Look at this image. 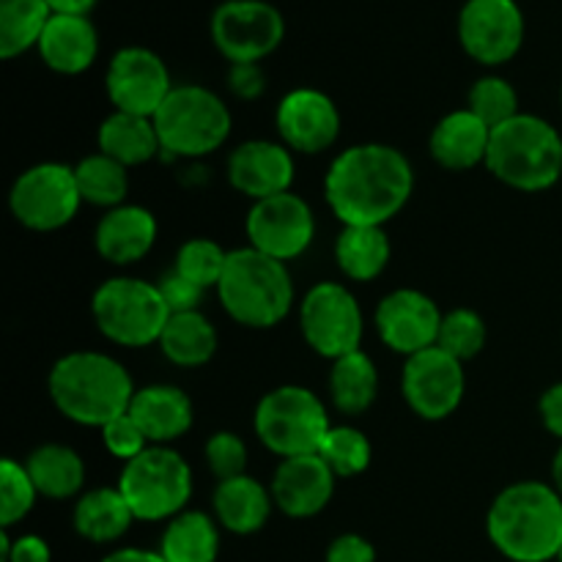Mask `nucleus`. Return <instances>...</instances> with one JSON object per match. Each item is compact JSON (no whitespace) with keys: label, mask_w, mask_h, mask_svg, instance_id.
Instances as JSON below:
<instances>
[{"label":"nucleus","mask_w":562,"mask_h":562,"mask_svg":"<svg viewBox=\"0 0 562 562\" xmlns=\"http://www.w3.org/2000/svg\"><path fill=\"white\" fill-rule=\"evenodd\" d=\"M415 192V170L387 143H357L333 159L324 179L329 209L344 225H387Z\"/></svg>","instance_id":"1"},{"label":"nucleus","mask_w":562,"mask_h":562,"mask_svg":"<svg viewBox=\"0 0 562 562\" xmlns=\"http://www.w3.org/2000/svg\"><path fill=\"white\" fill-rule=\"evenodd\" d=\"M488 541L510 562L558 560L562 549V494L543 481H519L494 497Z\"/></svg>","instance_id":"2"},{"label":"nucleus","mask_w":562,"mask_h":562,"mask_svg":"<svg viewBox=\"0 0 562 562\" xmlns=\"http://www.w3.org/2000/svg\"><path fill=\"white\" fill-rule=\"evenodd\" d=\"M49 398L66 420L104 428L126 415L135 398L130 371L102 351H71L60 357L47 376Z\"/></svg>","instance_id":"3"},{"label":"nucleus","mask_w":562,"mask_h":562,"mask_svg":"<svg viewBox=\"0 0 562 562\" xmlns=\"http://www.w3.org/2000/svg\"><path fill=\"white\" fill-rule=\"evenodd\" d=\"M217 294L220 305L236 324L250 329H272L291 313L294 280L283 261L247 245L228 252Z\"/></svg>","instance_id":"4"},{"label":"nucleus","mask_w":562,"mask_h":562,"mask_svg":"<svg viewBox=\"0 0 562 562\" xmlns=\"http://www.w3.org/2000/svg\"><path fill=\"white\" fill-rule=\"evenodd\" d=\"M486 168L510 190H552L562 179V135L541 115L519 113L492 130Z\"/></svg>","instance_id":"5"},{"label":"nucleus","mask_w":562,"mask_h":562,"mask_svg":"<svg viewBox=\"0 0 562 562\" xmlns=\"http://www.w3.org/2000/svg\"><path fill=\"white\" fill-rule=\"evenodd\" d=\"M154 126L168 157L201 159L228 140L234 119L220 93L206 86L184 82L165 99L154 115Z\"/></svg>","instance_id":"6"},{"label":"nucleus","mask_w":562,"mask_h":562,"mask_svg":"<svg viewBox=\"0 0 562 562\" xmlns=\"http://www.w3.org/2000/svg\"><path fill=\"white\" fill-rule=\"evenodd\" d=\"M91 316L110 344L146 349L159 344L170 311L157 283L140 278H110L93 291Z\"/></svg>","instance_id":"7"},{"label":"nucleus","mask_w":562,"mask_h":562,"mask_svg":"<svg viewBox=\"0 0 562 562\" xmlns=\"http://www.w3.org/2000/svg\"><path fill=\"white\" fill-rule=\"evenodd\" d=\"M119 492L137 521H170L184 514L190 503L192 470L173 448L151 445L137 459L126 461Z\"/></svg>","instance_id":"8"},{"label":"nucleus","mask_w":562,"mask_h":562,"mask_svg":"<svg viewBox=\"0 0 562 562\" xmlns=\"http://www.w3.org/2000/svg\"><path fill=\"white\" fill-rule=\"evenodd\" d=\"M256 437L280 459L311 456L322 450L329 426L324 401L302 384H283L263 395L252 417Z\"/></svg>","instance_id":"9"},{"label":"nucleus","mask_w":562,"mask_h":562,"mask_svg":"<svg viewBox=\"0 0 562 562\" xmlns=\"http://www.w3.org/2000/svg\"><path fill=\"white\" fill-rule=\"evenodd\" d=\"M82 195L75 168L64 162H38L22 170L9 192V209L20 225L38 234L66 228L77 217Z\"/></svg>","instance_id":"10"},{"label":"nucleus","mask_w":562,"mask_h":562,"mask_svg":"<svg viewBox=\"0 0 562 562\" xmlns=\"http://www.w3.org/2000/svg\"><path fill=\"white\" fill-rule=\"evenodd\" d=\"M302 338L324 360H340V357L360 351L362 335H366V316L357 296L344 283L313 285L300 305Z\"/></svg>","instance_id":"11"},{"label":"nucleus","mask_w":562,"mask_h":562,"mask_svg":"<svg viewBox=\"0 0 562 562\" xmlns=\"http://www.w3.org/2000/svg\"><path fill=\"white\" fill-rule=\"evenodd\" d=\"M209 33L228 64H261L285 38V20L267 0H223L214 9Z\"/></svg>","instance_id":"12"},{"label":"nucleus","mask_w":562,"mask_h":562,"mask_svg":"<svg viewBox=\"0 0 562 562\" xmlns=\"http://www.w3.org/2000/svg\"><path fill=\"white\" fill-rule=\"evenodd\" d=\"M525 11L516 0H467L459 14V42L472 60L503 66L525 44Z\"/></svg>","instance_id":"13"},{"label":"nucleus","mask_w":562,"mask_h":562,"mask_svg":"<svg viewBox=\"0 0 562 562\" xmlns=\"http://www.w3.org/2000/svg\"><path fill=\"white\" fill-rule=\"evenodd\" d=\"M401 393L420 420H448L459 409L467 393L464 362L450 357L439 346L406 357Z\"/></svg>","instance_id":"14"},{"label":"nucleus","mask_w":562,"mask_h":562,"mask_svg":"<svg viewBox=\"0 0 562 562\" xmlns=\"http://www.w3.org/2000/svg\"><path fill=\"white\" fill-rule=\"evenodd\" d=\"M245 228L250 247L283 263L307 252L316 239V217L311 203L296 192H283L252 203Z\"/></svg>","instance_id":"15"},{"label":"nucleus","mask_w":562,"mask_h":562,"mask_svg":"<svg viewBox=\"0 0 562 562\" xmlns=\"http://www.w3.org/2000/svg\"><path fill=\"white\" fill-rule=\"evenodd\" d=\"M104 86H108V97L115 110L146 115V119L157 115V110L176 88L165 60L154 49L137 47V44L121 47L110 58Z\"/></svg>","instance_id":"16"},{"label":"nucleus","mask_w":562,"mask_h":562,"mask_svg":"<svg viewBox=\"0 0 562 562\" xmlns=\"http://www.w3.org/2000/svg\"><path fill=\"white\" fill-rule=\"evenodd\" d=\"M442 318L445 313L428 294L417 289H395L379 302L373 322L390 351L412 357L437 346Z\"/></svg>","instance_id":"17"},{"label":"nucleus","mask_w":562,"mask_h":562,"mask_svg":"<svg viewBox=\"0 0 562 562\" xmlns=\"http://www.w3.org/2000/svg\"><path fill=\"white\" fill-rule=\"evenodd\" d=\"M278 135L291 151L322 154L340 135V113L333 97L318 88H294L285 93L274 113Z\"/></svg>","instance_id":"18"},{"label":"nucleus","mask_w":562,"mask_h":562,"mask_svg":"<svg viewBox=\"0 0 562 562\" xmlns=\"http://www.w3.org/2000/svg\"><path fill=\"white\" fill-rule=\"evenodd\" d=\"M296 165L285 143L247 140L228 157V181L236 192L256 201L291 192Z\"/></svg>","instance_id":"19"},{"label":"nucleus","mask_w":562,"mask_h":562,"mask_svg":"<svg viewBox=\"0 0 562 562\" xmlns=\"http://www.w3.org/2000/svg\"><path fill=\"white\" fill-rule=\"evenodd\" d=\"M335 475L327 461L318 453L283 459L272 477V499L291 519H311L318 516L335 494Z\"/></svg>","instance_id":"20"},{"label":"nucleus","mask_w":562,"mask_h":562,"mask_svg":"<svg viewBox=\"0 0 562 562\" xmlns=\"http://www.w3.org/2000/svg\"><path fill=\"white\" fill-rule=\"evenodd\" d=\"M157 234V217H154L146 206L124 203V206L110 209V212L99 220L97 234H93V245H97V252L108 263H115V267H132V263L143 261V258L154 250Z\"/></svg>","instance_id":"21"},{"label":"nucleus","mask_w":562,"mask_h":562,"mask_svg":"<svg viewBox=\"0 0 562 562\" xmlns=\"http://www.w3.org/2000/svg\"><path fill=\"white\" fill-rule=\"evenodd\" d=\"M44 66L58 75L75 77L93 66L99 55V33L88 16L53 14L36 47Z\"/></svg>","instance_id":"22"},{"label":"nucleus","mask_w":562,"mask_h":562,"mask_svg":"<svg viewBox=\"0 0 562 562\" xmlns=\"http://www.w3.org/2000/svg\"><path fill=\"white\" fill-rule=\"evenodd\" d=\"M130 415L143 428L151 445H170L184 437L192 428L195 412H192L190 395L176 384H148L140 387L132 398Z\"/></svg>","instance_id":"23"},{"label":"nucleus","mask_w":562,"mask_h":562,"mask_svg":"<svg viewBox=\"0 0 562 562\" xmlns=\"http://www.w3.org/2000/svg\"><path fill=\"white\" fill-rule=\"evenodd\" d=\"M488 143H492V126L483 124L470 108L453 110L434 126L428 151L434 162L448 170H472L486 165Z\"/></svg>","instance_id":"24"},{"label":"nucleus","mask_w":562,"mask_h":562,"mask_svg":"<svg viewBox=\"0 0 562 562\" xmlns=\"http://www.w3.org/2000/svg\"><path fill=\"white\" fill-rule=\"evenodd\" d=\"M272 508V492L250 475L220 481L214 488V519L234 536H252L263 530Z\"/></svg>","instance_id":"25"},{"label":"nucleus","mask_w":562,"mask_h":562,"mask_svg":"<svg viewBox=\"0 0 562 562\" xmlns=\"http://www.w3.org/2000/svg\"><path fill=\"white\" fill-rule=\"evenodd\" d=\"M71 521H75L77 536L86 538V541L115 543L130 532L132 521L137 519L130 505H126L124 494L119 492V486H102L77 497Z\"/></svg>","instance_id":"26"},{"label":"nucleus","mask_w":562,"mask_h":562,"mask_svg":"<svg viewBox=\"0 0 562 562\" xmlns=\"http://www.w3.org/2000/svg\"><path fill=\"white\" fill-rule=\"evenodd\" d=\"M97 143L99 151L113 157L115 162L126 165V168L151 162V159L162 151V143H159L154 119L121 113V110H113V113L102 121Z\"/></svg>","instance_id":"27"},{"label":"nucleus","mask_w":562,"mask_h":562,"mask_svg":"<svg viewBox=\"0 0 562 562\" xmlns=\"http://www.w3.org/2000/svg\"><path fill=\"white\" fill-rule=\"evenodd\" d=\"M393 247L382 225H344L335 239V261L355 283H371L387 269Z\"/></svg>","instance_id":"28"},{"label":"nucleus","mask_w":562,"mask_h":562,"mask_svg":"<svg viewBox=\"0 0 562 562\" xmlns=\"http://www.w3.org/2000/svg\"><path fill=\"white\" fill-rule=\"evenodd\" d=\"M22 464H25L38 497L71 499L86 486V464H82L80 453L66 445H42Z\"/></svg>","instance_id":"29"},{"label":"nucleus","mask_w":562,"mask_h":562,"mask_svg":"<svg viewBox=\"0 0 562 562\" xmlns=\"http://www.w3.org/2000/svg\"><path fill=\"white\" fill-rule=\"evenodd\" d=\"M165 562H217L220 530L217 519L203 510H184L165 525L159 538Z\"/></svg>","instance_id":"30"},{"label":"nucleus","mask_w":562,"mask_h":562,"mask_svg":"<svg viewBox=\"0 0 562 562\" xmlns=\"http://www.w3.org/2000/svg\"><path fill=\"white\" fill-rule=\"evenodd\" d=\"M217 329L201 311L170 313L159 338V349L173 366L201 368L217 355Z\"/></svg>","instance_id":"31"},{"label":"nucleus","mask_w":562,"mask_h":562,"mask_svg":"<svg viewBox=\"0 0 562 562\" xmlns=\"http://www.w3.org/2000/svg\"><path fill=\"white\" fill-rule=\"evenodd\" d=\"M379 395V371L366 351H351L333 362L329 371V398L344 415H362Z\"/></svg>","instance_id":"32"},{"label":"nucleus","mask_w":562,"mask_h":562,"mask_svg":"<svg viewBox=\"0 0 562 562\" xmlns=\"http://www.w3.org/2000/svg\"><path fill=\"white\" fill-rule=\"evenodd\" d=\"M49 20L47 0H0V58L11 60L36 49Z\"/></svg>","instance_id":"33"},{"label":"nucleus","mask_w":562,"mask_h":562,"mask_svg":"<svg viewBox=\"0 0 562 562\" xmlns=\"http://www.w3.org/2000/svg\"><path fill=\"white\" fill-rule=\"evenodd\" d=\"M126 170H130L126 165L115 162L113 157L102 151L80 159L75 165V179L82 203L108 209V212L115 206H124L126 195H130V173Z\"/></svg>","instance_id":"34"},{"label":"nucleus","mask_w":562,"mask_h":562,"mask_svg":"<svg viewBox=\"0 0 562 562\" xmlns=\"http://www.w3.org/2000/svg\"><path fill=\"white\" fill-rule=\"evenodd\" d=\"M329 470L338 477H355L371 467L373 448L371 439L355 426H333L324 437L322 450H318Z\"/></svg>","instance_id":"35"},{"label":"nucleus","mask_w":562,"mask_h":562,"mask_svg":"<svg viewBox=\"0 0 562 562\" xmlns=\"http://www.w3.org/2000/svg\"><path fill=\"white\" fill-rule=\"evenodd\" d=\"M225 263H228V250H223L214 239L195 236V239H187L179 247L173 269L206 291L217 289L220 280H223Z\"/></svg>","instance_id":"36"},{"label":"nucleus","mask_w":562,"mask_h":562,"mask_svg":"<svg viewBox=\"0 0 562 562\" xmlns=\"http://www.w3.org/2000/svg\"><path fill=\"white\" fill-rule=\"evenodd\" d=\"M437 346L456 357L459 362L472 360L486 346V322L477 311L470 307H456V311L445 313L442 329H439Z\"/></svg>","instance_id":"37"},{"label":"nucleus","mask_w":562,"mask_h":562,"mask_svg":"<svg viewBox=\"0 0 562 562\" xmlns=\"http://www.w3.org/2000/svg\"><path fill=\"white\" fill-rule=\"evenodd\" d=\"M467 108L477 115L486 126L497 130L505 121L516 119L521 113L519 110V93L510 86L505 77L499 75H486L481 80H475V86L470 88V104Z\"/></svg>","instance_id":"38"},{"label":"nucleus","mask_w":562,"mask_h":562,"mask_svg":"<svg viewBox=\"0 0 562 562\" xmlns=\"http://www.w3.org/2000/svg\"><path fill=\"white\" fill-rule=\"evenodd\" d=\"M36 497L38 492L27 475L25 464L3 459V464H0V525H3V530L20 525L36 505Z\"/></svg>","instance_id":"39"},{"label":"nucleus","mask_w":562,"mask_h":562,"mask_svg":"<svg viewBox=\"0 0 562 562\" xmlns=\"http://www.w3.org/2000/svg\"><path fill=\"white\" fill-rule=\"evenodd\" d=\"M206 464L217 481H231V477L247 475V445L241 442L239 434L217 431L206 442Z\"/></svg>","instance_id":"40"},{"label":"nucleus","mask_w":562,"mask_h":562,"mask_svg":"<svg viewBox=\"0 0 562 562\" xmlns=\"http://www.w3.org/2000/svg\"><path fill=\"white\" fill-rule=\"evenodd\" d=\"M99 431H102V445L108 448V453L115 456V459H121L124 464L126 461L137 459L146 448H151V442H148L143 428L137 426L135 417H132L130 412L115 417V420H110L108 426L99 428Z\"/></svg>","instance_id":"41"},{"label":"nucleus","mask_w":562,"mask_h":562,"mask_svg":"<svg viewBox=\"0 0 562 562\" xmlns=\"http://www.w3.org/2000/svg\"><path fill=\"white\" fill-rule=\"evenodd\" d=\"M157 289H159V294H162L165 305H168L170 313L198 311L203 294H206L201 285H195L192 280H187L184 274H179L176 269H170V272H165L162 278L157 280Z\"/></svg>","instance_id":"42"},{"label":"nucleus","mask_w":562,"mask_h":562,"mask_svg":"<svg viewBox=\"0 0 562 562\" xmlns=\"http://www.w3.org/2000/svg\"><path fill=\"white\" fill-rule=\"evenodd\" d=\"M0 554H3V562H53V552H49V543L44 538H11L9 530L0 532Z\"/></svg>","instance_id":"43"},{"label":"nucleus","mask_w":562,"mask_h":562,"mask_svg":"<svg viewBox=\"0 0 562 562\" xmlns=\"http://www.w3.org/2000/svg\"><path fill=\"white\" fill-rule=\"evenodd\" d=\"M228 88L234 97L252 102L263 93L267 88V75L258 64H231L228 69Z\"/></svg>","instance_id":"44"},{"label":"nucleus","mask_w":562,"mask_h":562,"mask_svg":"<svg viewBox=\"0 0 562 562\" xmlns=\"http://www.w3.org/2000/svg\"><path fill=\"white\" fill-rule=\"evenodd\" d=\"M327 562H376V549L357 532L338 536L327 549Z\"/></svg>","instance_id":"45"},{"label":"nucleus","mask_w":562,"mask_h":562,"mask_svg":"<svg viewBox=\"0 0 562 562\" xmlns=\"http://www.w3.org/2000/svg\"><path fill=\"white\" fill-rule=\"evenodd\" d=\"M538 415H541L543 428L562 442V382L552 384L541 395V401H538Z\"/></svg>","instance_id":"46"},{"label":"nucleus","mask_w":562,"mask_h":562,"mask_svg":"<svg viewBox=\"0 0 562 562\" xmlns=\"http://www.w3.org/2000/svg\"><path fill=\"white\" fill-rule=\"evenodd\" d=\"M102 562H165V558L159 552L130 547V549H115V552H110Z\"/></svg>","instance_id":"47"},{"label":"nucleus","mask_w":562,"mask_h":562,"mask_svg":"<svg viewBox=\"0 0 562 562\" xmlns=\"http://www.w3.org/2000/svg\"><path fill=\"white\" fill-rule=\"evenodd\" d=\"M47 3H49V9H53V14L88 16L99 0H47Z\"/></svg>","instance_id":"48"},{"label":"nucleus","mask_w":562,"mask_h":562,"mask_svg":"<svg viewBox=\"0 0 562 562\" xmlns=\"http://www.w3.org/2000/svg\"><path fill=\"white\" fill-rule=\"evenodd\" d=\"M552 486L562 494V442H560V450L554 453V461H552Z\"/></svg>","instance_id":"49"},{"label":"nucleus","mask_w":562,"mask_h":562,"mask_svg":"<svg viewBox=\"0 0 562 562\" xmlns=\"http://www.w3.org/2000/svg\"><path fill=\"white\" fill-rule=\"evenodd\" d=\"M558 562H562V549H560V554H558Z\"/></svg>","instance_id":"50"},{"label":"nucleus","mask_w":562,"mask_h":562,"mask_svg":"<svg viewBox=\"0 0 562 562\" xmlns=\"http://www.w3.org/2000/svg\"><path fill=\"white\" fill-rule=\"evenodd\" d=\"M560 104H562V88H560Z\"/></svg>","instance_id":"51"}]
</instances>
